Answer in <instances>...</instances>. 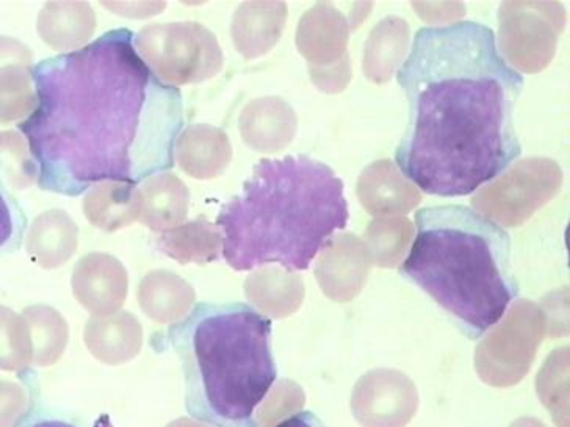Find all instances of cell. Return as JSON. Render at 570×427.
Returning <instances> with one entry per match:
<instances>
[{
	"instance_id": "obj_21",
	"label": "cell",
	"mask_w": 570,
	"mask_h": 427,
	"mask_svg": "<svg viewBox=\"0 0 570 427\" xmlns=\"http://www.w3.org/2000/svg\"><path fill=\"white\" fill-rule=\"evenodd\" d=\"M2 146V176L13 190H26L40 177L37 160L29 142L21 133L6 130L0 137Z\"/></svg>"
},
{
	"instance_id": "obj_22",
	"label": "cell",
	"mask_w": 570,
	"mask_h": 427,
	"mask_svg": "<svg viewBox=\"0 0 570 427\" xmlns=\"http://www.w3.org/2000/svg\"><path fill=\"white\" fill-rule=\"evenodd\" d=\"M0 367L3 371H21L33 364L32 334L24 315L2 307V348Z\"/></svg>"
},
{
	"instance_id": "obj_17",
	"label": "cell",
	"mask_w": 570,
	"mask_h": 427,
	"mask_svg": "<svg viewBox=\"0 0 570 427\" xmlns=\"http://www.w3.org/2000/svg\"><path fill=\"white\" fill-rule=\"evenodd\" d=\"M287 9L281 3H246L235 14L233 34L245 57L265 53L275 44L283 29Z\"/></svg>"
},
{
	"instance_id": "obj_2",
	"label": "cell",
	"mask_w": 570,
	"mask_h": 427,
	"mask_svg": "<svg viewBox=\"0 0 570 427\" xmlns=\"http://www.w3.org/2000/svg\"><path fill=\"white\" fill-rule=\"evenodd\" d=\"M396 82L407 125L395 163L423 193L473 195L522 156L515 110L525 77L504 59L491 27H422Z\"/></svg>"
},
{
	"instance_id": "obj_1",
	"label": "cell",
	"mask_w": 570,
	"mask_h": 427,
	"mask_svg": "<svg viewBox=\"0 0 570 427\" xmlns=\"http://www.w3.org/2000/svg\"><path fill=\"white\" fill-rule=\"evenodd\" d=\"M134 37L114 30L35 67L38 106L19 129L41 190L79 196L95 183L138 185L173 167L183 96L141 60Z\"/></svg>"
},
{
	"instance_id": "obj_10",
	"label": "cell",
	"mask_w": 570,
	"mask_h": 427,
	"mask_svg": "<svg viewBox=\"0 0 570 427\" xmlns=\"http://www.w3.org/2000/svg\"><path fill=\"white\" fill-rule=\"evenodd\" d=\"M98 19L88 2H48L38 13V34L60 53L80 51L96 32Z\"/></svg>"
},
{
	"instance_id": "obj_18",
	"label": "cell",
	"mask_w": 570,
	"mask_h": 427,
	"mask_svg": "<svg viewBox=\"0 0 570 427\" xmlns=\"http://www.w3.org/2000/svg\"><path fill=\"white\" fill-rule=\"evenodd\" d=\"M29 322L33 344V365L48 368L56 365L63 356L69 340L67 319L53 307L37 304L22 310Z\"/></svg>"
},
{
	"instance_id": "obj_4",
	"label": "cell",
	"mask_w": 570,
	"mask_h": 427,
	"mask_svg": "<svg viewBox=\"0 0 570 427\" xmlns=\"http://www.w3.org/2000/svg\"><path fill=\"white\" fill-rule=\"evenodd\" d=\"M415 227L400 275L430 296L462 336L480 340L520 295L511 235L468 206L420 209Z\"/></svg>"
},
{
	"instance_id": "obj_7",
	"label": "cell",
	"mask_w": 570,
	"mask_h": 427,
	"mask_svg": "<svg viewBox=\"0 0 570 427\" xmlns=\"http://www.w3.org/2000/svg\"><path fill=\"white\" fill-rule=\"evenodd\" d=\"M71 288L82 309L92 317H106L125 306L129 275L117 257L91 252L72 269Z\"/></svg>"
},
{
	"instance_id": "obj_9",
	"label": "cell",
	"mask_w": 570,
	"mask_h": 427,
	"mask_svg": "<svg viewBox=\"0 0 570 427\" xmlns=\"http://www.w3.org/2000/svg\"><path fill=\"white\" fill-rule=\"evenodd\" d=\"M83 341L96 360L117 367L134 360L140 354L141 322L126 310H118L106 317H91L85 325Z\"/></svg>"
},
{
	"instance_id": "obj_3",
	"label": "cell",
	"mask_w": 570,
	"mask_h": 427,
	"mask_svg": "<svg viewBox=\"0 0 570 427\" xmlns=\"http://www.w3.org/2000/svg\"><path fill=\"white\" fill-rule=\"evenodd\" d=\"M348 221L344 180L334 169L309 156H287L254 165L215 226L235 271L277 264L296 272L309 269Z\"/></svg>"
},
{
	"instance_id": "obj_14",
	"label": "cell",
	"mask_w": 570,
	"mask_h": 427,
	"mask_svg": "<svg viewBox=\"0 0 570 427\" xmlns=\"http://www.w3.org/2000/svg\"><path fill=\"white\" fill-rule=\"evenodd\" d=\"M230 148L222 130L212 126L187 127L177 137L175 161L185 175L198 180L222 175L229 161Z\"/></svg>"
},
{
	"instance_id": "obj_8",
	"label": "cell",
	"mask_w": 570,
	"mask_h": 427,
	"mask_svg": "<svg viewBox=\"0 0 570 427\" xmlns=\"http://www.w3.org/2000/svg\"><path fill=\"white\" fill-rule=\"evenodd\" d=\"M33 57L26 44L14 38H2V64H0V118L7 122L26 119L37 110L38 95L33 87Z\"/></svg>"
},
{
	"instance_id": "obj_20",
	"label": "cell",
	"mask_w": 570,
	"mask_h": 427,
	"mask_svg": "<svg viewBox=\"0 0 570 427\" xmlns=\"http://www.w3.org/2000/svg\"><path fill=\"white\" fill-rule=\"evenodd\" d=\"M277 101H257L246 111L244 119L246 141H252L257 148L272 151L283 148L291 138V127L294 119L285 115V107Z\"/></svg>"
},
{
	"instance_id": "obj_13",
	"label": "cell",
	"mask_w": 570,
	"mask_h": 427,
	"mask_svg": "<svg viewBox=\"0 0 570 427\" xmlns=\"http://www.w3.org/2000/svg\"><path fill=\"white\" fill-rule=\"evenodd\" d=\"M194 287L176 272L156 269L138 285V306L159 325H173L190 314L195 306Z\"/></svg>"
},
{
	"instance_id": "obj_11",
	"label": "cell",
	"mask_w": 570,
	"mask_h": 427,
	"mask_svg": "<svg viewBox=\"0 0 570 427\" xmlns=\"http://www.w3.org/2000/svg\"><path fill=\"white\" fill-rule=\"evenodd\" d=\"M141 209L140 187L137 183L106 180L92 185L83 196L85 218L104 232H117L140 221Z\"/></svg>"
},
{
	"instance_id": "obj_19",
	"label": "cell",
	"mask_w": 570,
	"mask_h": 427,
	"mask_svg": "<svg viewBox=\"0 0 570 427\" xmlns=\"http://www.w3.org/2000/svg\"><path fill=\"white\" fill-rule=\"evenodd\" d=\"M299 282L295 272L279 271V269H264L253 275L246 285V295L252 299L254 306L259 307L265 314L273 317H284L285 314L295 309L298 304V287L287 288Z\"/></svg>"
},
{
	"instance_id": "obj_16",
	"label": "cell",
	"mask_w": 570,
	"mask_h": 427,
	"mask_svg": "<svg viewBox=\"0 0 570 427\" xmlns=\"http://www.w3.org/2000/svg\"><path fill=\"white\" fill-rule=\"evenodd\" d=\"M157 248L177 264H209L223 252L222 234L217 226L206 219L184 222V225L161 232L156 240Z\"/></svg>"
},
{
	"instance_id": "obj_12",
	"label": "cell",
	"mask_w": 570,
	"mask_h": 427,
	"mask_svg": "<svg viewBox=\"0 0 570 427\" xmlns=\"http://www.w3.org/2000/svg\"><path fill=\"white\" fill-rule=\"evenodd\" d=\"M79 245V227L67 211L52 209L38 215L26 237V249L38 267L56 269L67 265Z\"/></svg>"
},
{
	"instance_id": "obj_23",
	"label": "cell",
	"mask_w": 570,
	"mask_h": 427,
	"mask_svg": "<svg viewBox=\"0 0 570 427\" xmlns=\"http://www.w3.org/2000/svg\"><path fill=\"white\" fill-rule=\"evenodd\" d=\"M307 14L309 17L304 18L302 30L298 33L302 51L306 56L333 52L336 49V41L342 40V34H344L333 11L317 7Z\"/></svg>"
},
{
	"instance_id": "obj_15",
	"label": "cell",
	"mask_w": 570,
	"mask_h": 427,
	"mask_svg": "<svg viewBox=\"0 0 570 427\" xmlns=\"http://www.w3.org/2000/svg\"><path fill=\"white\" fill-rule=\"evenodd\" d=\"M140 222L154 232H167L184 225L190 207V191L173 172H159L142 180Z\"/></svg>"
},
{
	"instance_id": "obj_25",
	"label": "cell",
	"mask_w": 570,
	"mask_h": 427,
	"mask_svg": "<svg viewBox=\"0 0 570 427\" xmlns=\"http://www.w3.org/2000/svg\"><path fill=\"white\" fill-rule=\"evenodd\" d=\"M104 9L130 19H146L160 14L167 9V2H101Z\"/></svg>"
},
{
	"instance_id": "obj_6",
	"label": "cell",
	"mask_w": 570,
	"mask_h": 427,
	"mask_svg": "<svg viewBox=\"0 0 570 427\" xmlns=\"http://www.w3.org/2000/svg\"><path fill=\"white\" fill-rule=\"evenodd\" d=\"M138 56L169 87L202 83L223 64L217 38L194 21L156 22L134 37Z\"/></svg>"
},
{
	"instance_id": "obj_5",
	"label": "cell",
	"mask_w": 570,
	"mask_h": 427,
	"mask_svg": "<svg viewBox=\"0 0 570 427\" xmlns=\"http://www.w3.org/2000/svg\"><path fill=\"white\" fill-rule=\"evenodd\" d=\"M187 349L188 409L218 426H249L275 386L272 319L245 304L198 311Z\"/></svg>"
},
{
	"instance_id": "obj_24",
	"label": "cell",
	"mask_w": 570,
	"mask_h": 427,
	"mask_svg": "<svg viewBox=\"0 0 570 427\" xmlns=\"http://www.w3.org/2000/svg\"><path fill=\"white\" fill-rule=\"evenodd\" d=\"M27 407L26 391L13 383H2V426L14 425Z\"/></svg>"
}]
</instances>
